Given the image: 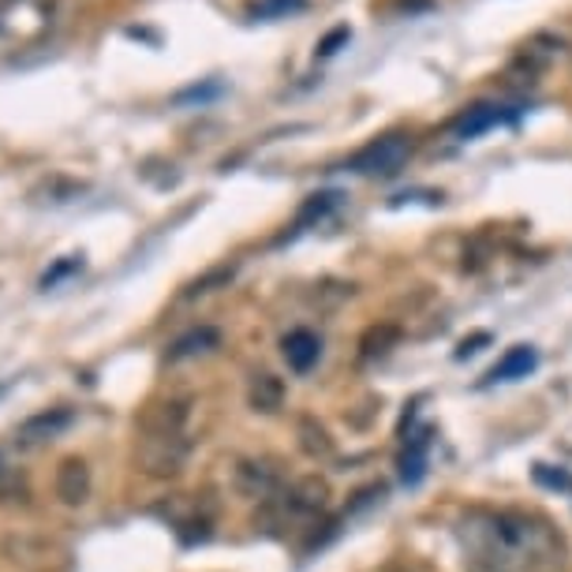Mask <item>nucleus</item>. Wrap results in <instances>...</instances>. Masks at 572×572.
Masks as SVG:
<instances>
[{"mask_svg": "<svg viewBox=\"0 0 572 572\" xmlns=\"http://www.w3.org/2000/svg\"><path fill=\"white\" fill-rule=\"evenodd\" d=\"M465 547L479 572H539L561 554L554 531L524 512H476L465 520Z\"/></svg>", "mask_w": 572, "mask_h": 572, "instance_id": "nucleus-1", "label": "nucleus"}, {"mask_svg": "<svg viewBox=\"0 0 572 572\" xmlns=\"http://www.w3.org/2000/svg\"><path fill=\"white\" fill-rule=\"evenodd\" d=\"M330 506V482L322 476H300L292 479L289 487H281L278 495L266 501V509H270V517L278 520L281 528L289 524H308L319 512H325Z\"/></svg>", "mask_w": 572, "mask_h": 572, "instance_id": "nucleus-2", "label": "nucleus"}, {"mask_svg": "<svg viewBox=\"0 0 572 572\" xmlns=\"http://www.w3.org/2000/svg\"><path fill=\"white\" fill-rule=\"evenodd\" d=\"M191 457V441L184 434H146L139 446V471L150 479H176Z\"/></svg>", "mask_w": 572, "mask_h": 572, "instance_id": "nucleus-3", "label": "nucleus"}, {"mask_svg": "<svg viewBox=\"0 0 572 572\" xmlns=\"http://www.w3.org/2000/svg\"><path fill=\"white\" fill-rule=\"evenodd\" d=\"M408 157H412L408 135H382V139L367 143L352 157L349 169L360 176H378V180H386V176H397L404 165H408Z\"/></svg>", "mask_w": 572, "mask_h": 572, "instance_id": "nucleus-4", "label": "nucleus"}, {"mask_svg": "<svg viewBox=\"0 0 572 572\" xmlns=\"http://www.w3.org/2000/svg\"><path fill=\"white\" fill-rule=\"evenodd\" d=\"M232 487H236V495H243L251 501H270L281 490V476L270 460L243 457V460H236V468H232Z\"/></svg>", "mask_w": 572, "mask_h": 572, "instance_id": "nucleus-5", "label": "nucleus"}, {"mask_svg": "<svg viewBox=\"0 0 572 572\" xmlns=\"http://www.w3.org/2000/svg\"><path fill=\"white\" fill-rule=\"evenodd\" d=\"M187 419H191V401L187 397H165L143 408L139 427L143 434H184Z\"/></svg>", "mask_w": 572, "mask_h": 572, "instance_id": "nucleus-6", "label": "nucleus"}, {"mask_svg": "<svg viewBox=\"0 0 572 572\" xmlns=\"http://www.w3.org/2000/svg\"><path fill=\"white\" fill-rule=\"evenodd\" d=\"M56 498L64 506H83L91 498V468H86L83 457H67L56 468Z\"/></svg>", "mask_w": 572, "mask_h": 572, "instance_id": "nucleus-7", "label": "nucleus"}, {"mask_svg": "<svg viewBox=\"0 0 572 572\" xmlns=\"http://www.w3.org/2000/svg\"><path fill=\"white\" fill-rule=\"evenodd\" d=\"M281 356H284V363H289L295 374H308L314 363H319V356H322L319 333H311V330L284 333V337H281Z\"/></svg>", "mask_w": 572, "mask_h": 572, "instance_id": "nucleus-8", "label": "nucleus"}, {"mask_svg": "<svg viewBox=\"0 0 572 572\" xmlns=\"http://www.w3.org/2000/svg\"><path fill=\"white\" fill-rule=\"evenodd\" d=\"M72 412L67 408H49V412H38V416H31L19 427V441L23 446H38V441H49L56 438V434H64L67 427H72Z\"/></svg>", "mask_w": 572, "mask_h": 572, "instance_id": "nucleus-9", "label": "nucleus"}, {"mask_svg": "<svg viewBox=\"0 0 572 572\" xmlns=\"http://www.w3.org/2000/svg\"><path fill=\"white\" fill-rule=\"evenodd\" d=\"M248 401L254 412H266V416H273V412H281L284 404V382L278 378V374L262 371L251 378V389H248Z\"/></svg>", "mask_w": 572, "mask_h": 572, "instance_id": "nucleus-10", "label": "nucleus"}, {"mask_svg": "<svg viewBox=\"0 0 572 572\" xmlns=\"http://www.w3.org/2000/svg\"><path fill=\"white\" fill-rule=\"evenodd\" d=\"M535 349H528V344H517V349H509L506 356L495 363V371L487 374L490 382H517V378H528L531 371H535Z\"/></svg>", "mask_w": 572, "mask_h": 572, "instance_id": "nucleus-11", "label": "nucleus"}, {"mask_svg": "<svg viewBox=\"0 0 572 572\" xmlns=\"http://www.w3.org/2000/svg\"><path fill=\"white\" fill-rule=\"evenodd\" d=\"M217 344H221V333H217L214 325H195V330H187L184 337H176V341H173L169 360H173V363H180V360L202 356V352H214Z\"/></svg>", "mask_w": 572, "mask_h": 572, "instance_id": "nucleus-12", "label": "nucleus"}, {"mask_svg": "<svg viewBox=\"0 0 572 572\" xmlns=\"http://www.w3.org/2000/svg\"><path fill=\"white\" fill-rule=\"evenodd\" d=\"M295 434H300V449L308 453L311 460L333 457V438H330V430H325L314 416H300V423H295Z\"/></svg>", "mask_w": 572, "mask_h": 572, "instance_id": "nucleus-13", "label": "nucleus"}, {"mask_svg": "<svg viewBox=\"0 0 572 572\" xmlns=\"http://www.w3.org/2000/svg\"><path fill=\"white\" fill-rule=\"evenodd\" d=\"M397 341H401V325H393V322L371 325V330L360 337V360H382L389 349H397Z\"/></svg>", "mask_w": 572, "mask_h": 572, "instance_id": "nucleus-14", "label": "nucleus"}, {"mask_svg": "<svg viewBox=\"0 0 572 572\" xmlns=\"http://www.w3.org/2000/svg\"><path fill=\"white\" fill-rule=\"evenodd\" d=\"M501 121H506V113H501V108H495V105H476V108H468V113L460 116V121L453 124V127H457L460 139H471V135L487 132V127H495Z\"/></svg>", "mask_w": 572, "mask_h": 572, "instance_id": "nucleus-15", "label": "nucleus"}, {"mask_svg": "<svg viewBox=\"0 0 572 572\" xmlns=\"http://www.w3.org/2000/svg\"><path fill=\"white\" fill-rule=\"evenodd\" d=\"M423 449H427V438L412 441V449L404 453V460H401V476H404V482H419L423 465H427V457H423Z\"/></svg>", "mask_w": 572, "mask_h": 572, "instance_id": "nucleus-16", "label": "nucleus"}, {"mask_svg": "<svg viewBox=\"0 0 572 572\" xmlns=\"http://www.w3.org/2000/svg\"><path fill=\"white\" fill-rule=\"evenodd\" d=\"M232 278V270H229V266H221V270H214V273H206V278L202 281H195V284H187V300H195V295H206V292H214L217 289V284H225V281H229Z\"/></svg>", "mask_w": 572, "mask_h": 572, "instance_id": "nucleus-17", "label": "nucleus"}, {"mask_svg": "<svg viewBox=\"0 0 572 572\" xmlns=\"http://www.w3.org/2000/svg\"><path fill=\"white\" fill-rule=\"evenodd\" d=\"M79 270H83V259H79V254H72V259H64V262H56L53 270H49L45 278H42V289H56V284H61L67 273H79Z\"/></svg>", "mask_w": 572, "mask_h": 572, "instance_id": "nucleus-18", "label": "nucleus"}, {"mask_svg": "<svg viewBox=\"0 0 572 572\" xmlns=\"http://www.w3.org/2000/svg\"><path fill=\"white\" fill-rule=\"evenodd\" d=\"M308 0H259L254 4V15H289V12H300Z\"/></svg>", "mask_w": 572, "mask_h": 572, "instance_id": "nucleus-19", "label": "nucleus"}, {"mask_svg": "<svg viewBox=\"0 0 572 572\" xmlns=\"http://www.w3.org/2000/svg\"><path fill=\"white\" fill-rule=\"evenodd\" d=\"M349 38H352L349 27H337V31H330V34H325V42L319 45V56H333V53H337V45L349 42Z\"/></svg>", "mask_w": 572, "mask_h": 572, "instance_id": "nucleus-20", "label": "nucleus"}, {"mask_svg": "<svg viewBox=\"0 0 572 572\" xmlns=\"http://www.w3.org/2000/svg\"><path fill=\"white\" fill-rule=\"evenodd\" d=\"M487 341H490L487 333H479V337H471V341H465V344H460V352H457V356H468V352H479L476 344H487Z\"/></svg>", "mask_w": 572, "mask_h": 572, "instance_id": "nucleus-21", "label": "nucleus"}, {"mask_svg": "<svg viewBox=\"0 0 572 572\" xmlns=\"http://www.w3.org/2000/svg\"><path fill=\"white\" fill-rule=\"evenodd\" d=\"M4 389H8V386H0V397H4Z\"/></svg>", "mask_w": 572, "mask_h": 572, "instance_id": "nucleus-22", "label": "nucleus"}]
</instances>
